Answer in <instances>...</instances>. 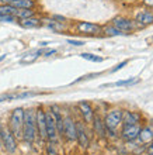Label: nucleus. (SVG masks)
<instances>
[{
	"mask_svg": "<svg viewBox=\"0 0 153 155\" xmlns=\"http://www.w3.org/2000/svg\"><path fill=\"white\" fill-rule=\"evenodd\" d=\"M101 33L104 34V35H107V37H117V35H124V33H122V31H120L118 28H115L113 24L103 27Z\"/></svg>",
	"mask_w": 153,
	"mask_h": 155,
	"instance_id": "21",
	"label": "nucleus"
},
{
	"mask_svg": "<svg viewBox=\"0 0 153 155\" xmlns=\"http://www.w3.org/2000/svg\"><path fill=\"white\" fill-rule=\"evenodd\" d=\"M13 7L16 8H28V10H34L37 6L35 0H16L11 3Z\"/></svg>",
	"mask_w": 153,
	"mask_h": 155,
	"instance_id": "19",
	"label": "nucleus"
},
{
	"mask_svg": "<svg viewBox=\"0 0 153 155\" xmlns=\"http://www.w3.org/2000/svg\"><path fill=\"white\" fill-rule=\"evenodd\" d=\"M138 140H139V143H142V144H149L153 140V127L152 126L142 127L141 131H139V134H138Z\"/></svg>",
	"mask_w": 153,
	"mask_h": 155,
	"instance_id": "17",
	"label": "nucleus"
},
{
	"mask_svg": "<svg viewBox=\"0 0 153 155\" xmlns=\"http://www.w3.org/2000/svg\"><path fill=\"white\" fill-rule=\"evenodd\" d=\"M0 23H17V18L13 14H6V16H0Z\"/></svg>",
	"mask_w": 153,
	"mask_h": 155,
	"instance_id": "25",
	"label": "nucleus"
},
{
	"mask_svg": "<svg viewBox=\"0 0 153 155\" xmlns=\"http://www.w3.org/2000/svg\"><path fill=\"white\" fill-rule=\"evenodd\" d=\"M101 27L100 24L91 23V21H77L76 23V31L83 34V35H98L101 34Z\"/></svg>",
	"mask_w": 153,
	"mask_h": 155,
	"instance_id": "7",
	"label": "nucleus"
},
{
	"mask_svg": "<svg viewBox=\"0 0 153 155\" xmlns=\"http://www.w3.org/2000/svg\"><path fill=\"white\" fill-rule=\"evenodd\" d=\"M37 138H38V134H37L35 109L28 107V109H24V123H23V137H21V140L28 144H32Z\"/></svg>",
	"mask_w": 153,
	"mask_h": 155,
	"instance_id": "1",
	"label": "nucleus"
},
{
	"mask_svg": "<svg viewBox=\"0 0 153 155\" xmlns=\"http://www.w3.org/2000/svg\"><path fill=\"white\" fill-rule=\"evenodd\" d=\"M35 16V10H28V8H16L14 12V17L17 18V21L28 18V17Z\"/></svg>",
	"mask_w": 153,
	"mask_h": 155,
	"instance_id": "20",
	"label": "nucleus"
},
{
	"mask_svg": "<svg viewBox=\"0 0 153 155\" xmlns=\"http://www.w3.org/2000/svg\"><path fill=\"white\" fill-rule=\"evenodd\" d=\"M45 124H46V141H48V143L58 144L61 137H59V134H58L56 123H55L53 114L49 111V109L45 111Z\"/></svg>",
	"mask_w": 153,
	"mask_h": 155,
	"instance_id": "4",
	"label": "nucleus"
},
{
	"mask_svg": "<svg viewBox=\"0 0 153 155\" xmlns=\"http://www.w3.org/2000/svg\"><path fill=\"white\" fill-rule=\"evenodd\" d=\"M17 23L20 24V27H23V28H25V30L40 28V27H42V18H40V17H37V16L28 17V18L20 20V21H17Z\"/></svg>",
	"mask_w": 153,
	"mask_h": 155,
	"instance_id": "14",
	"label": "nucleus"
},
{
	"mask_svg": "<svg viewBox=\"0 0 153 155\" xmlns=\"http://www.w3.org/2000/svg\"><path fill=\"white\" fill-rule=\"evenodd\" d=\"M143 4L148 6V7H152L153 8V0H143Z\"/></svg>",
	"mask_w": 153,
	"mask_h": 155,
	"instance_id": "31",
	"label": "nucleus"
},
{
	"mask_svg": "<svg viewBox=\"0 0 153 155\" xmlns=\"http://www.w3.org/2000/svg\"><path fill=\"white\" fill-rule=\"evenodd\" d=\"M4 58H6V55H0V61H3Z\"/></svg>",
	"mask_w": 153,
	"mask_h": 155,
	"instance_id": "33",
	"label": "nucleus"
},
{
	"mask_svg": "<svg viewBox=\"0 0 153 155\" xmlns=\"http://www.w3.org/2000/svg\"><path fill=\"white\" fill-rule=\"evenodd\" d=\"M45 111L42 106H38L35 109V123H37V134L38 138L42 141H46V124H45Z\"/></svg>",
	"mask_w": 153,
	"mask_h": 155,
	"instance_id": "6",
	"label": "nucleus"
},
{
	"mask_svg": "<svg viewBox=\"0 0 153 155\" xmlns=\"http://www.w3.org/2000/svg\"><path fill=\"white\" fill-rule=\"evenodd\" d=\"M16 0H0V4H11Z\"/></svg>",
	"mask_w": 153,
	"mask_h": 155,
	"instance_id": "32",
	"label": "nucleus"
},
{
	"mask_svg": "<svg viewBox=\"0 0 153 155\" xmlns=\"http://www.w3.org/2000/svg\"><path fill=\"white\" fill-rule=\"evenodd\" d=\"M111 24H113L115 28L120 30V31H122L124 34H126L128 31H132V30L135 28V21L129 20V18L122 17V16H118V17H115V18H113Z\"/></svg>",
	"mask_w": 153,
	"mask_h": 155,
	"instance_id": "10",
	"label": "nucleus"
},
{
	"mask_svg": "<svg viewBox=\"0 0 153 155\" xmlns=\"http://www.w3.org/2000/svg\"><path fill=\"white\" fill-rule=\"evenodd\" d=\"M146 151H148L149 155H153V140L149 143V145H148V148H146Z\"/></svg>",
	"mask_w": 153,
	"mask_h": 155,
	"instance_id": "29",
	"label": "nucleus"
},
{
	"mask_svg": "<svg viewBox=\"0 0 153 155\" xmlns=\"http://www.w3.org/2000/svg\"><path fill=\"white\" fill-rule=\"evenodd\" d=\"M141 123V114L135 111H124L122 113V126H131Z\"/></svg>",
	"mask_w": 153,
	"mask_h": 155,
	"instance_id": "18",
	"label": "nucleus"
},
{
	"mask_svg": "<svg viewBox=\"0 0 153 155\" xmlns=\"http://www.w3.org/2000/svg\"><path fill=\"white\" fill-rule=\"evenodd\" d=\"M42 25L48 27L49 30H52L55 33H61L66 28V23H59V21L53 20L52 17L51 18H42Z\"/></svg>",
	"mask_w": 153,
	"mask_h": 155,
	"instance_id": "16",
	"label": "nucleus"
},
{
	"mask_svg": "<svg viewBox=\"0 0 153 155\" xmlns=\"http://www.w3.org/2000/svg\"><path fill=\"white\" fill-rule=\"evenodd\" d=\"M0 140H2V145L7 152L14 154L17 151V138L11 134V131L8 130L7 126H3L0 131Z\"/></svg>",
	"mask_w": 153,
	"mask_h": 155,
	"instance_id": "5",
	"label": "nucleus"
},
{
	"mask_svg": "<svg viewBox=\"0 0 153 155\" xmlns=\"http://www.w3.org/2000/svg\"><path fill=\"white\" fill-rule=\"evenodd\" d=\"M77 109L80 111L83 123H84V124H90V123L93 121V118H94V114H96L94 107H93L91 103L87 102V100H80V102L77 103Z\"/></svg>",
	"mask_w": 153,
	"mask_h": 155,
	"instance_id": "9",
	"label": "nucleus"
},
{
	"mask_svg": "<svg viewBox=\"0 0 153 155\" xmlns=\"http://www.w3.org/2000/svg\"><path fill=\"white\" fill-rule=\"evenodd\" d=\"M141 128H142L141 123L131 124V126H122V130H121L122 140H125V141H133V140H136Z\"/></svg>",
	"mask_w": 153,
	"mask_h": 155,
	"instance_id": "12",
	"label": "nucleus"
},
{
	"mask_svg": "<svg viewBox=\"0 0 153 155\" xmlns=\"http://www.w3.org/2000/svg\"><path fill=\"white\" fill-rule=\"evenodd\" d=\"M80 57L86 61H90V62H103L104 61V58L98 57V55H94V54H89V52H83L80 54Z\"/></svg>",
	"mask_w": 153,
	"mask_h": 155,
	"instance_id": "22",
	"label": "nucleus"
},
{
	"mask_svg": "<svg viewBox=\"0 0 153 155\" xmlns=\"http://www.w3.org/2000/svg\"><path fill=\"white\" fill-rule=\"evenodd\" d=\"M122 113H124V110H121V109H111L103 118L107 133H110L111 135L117 134L118 127L122 124Z\"/></svg>",
	"mask_w": 153,
	"mask_h": 155,
	"instance_id": "3",
	"label": "nucleus"
},
{
	"mask_svg": "<svg viewBox=\"0 0 153 155\" xmlns=\"http://www.w3.org/2000/svg\"><path fill=\"white\" fill-rule=\"evenodd\" d=\"M124 2H133V0H124Z\"/></svg>",
	"mask_w": 153,
	"mask_h": 155,
	"instance_id": "34",
	"label": "nucleus"
},
{
	"mask_svg": "<svg viewBox=\"0 0 153 155\" xmlns=\"http://www.w3.org/2000/svg\"><path fill=\"white\" fill-rule=\"evenodd\" d=\"M136 79H133V78H129V79H125V81H118L113 85H108V86H126V85H132V83H136Z\"/></svg>",
	"mask_w": 153,
	"mask_h": 155,
	"instance_id": "24",
	"label": "nucleus"
},
{
	"mask_svg": "<svg viewBox=\"0 0 153 155\" xmlns=\"http://www.w3.org/2000/svg\"><path fill=\"white\" fill-rule=\"evenodd\" d=\"M23 123H24V109L23 107L13 109L8 117L7 127L17 140H21L23 137Z\"/></svg>",
	"mask_w": 153,
	"mask_h": 155,
	"instance_id": "2",
	"label": "nucleus"
},
{
	"mask_svg": "<svg viewBox=\"0 0 153 155\" xmlns=\"http://www.w3.org/2000/svg\"><path fill=\"white\" fill-rule=\"evenodd\" d=\"M68 44L73 45V47H81V45H84V41H81V40H68Z\"/></svg>",
	"mask_w": 153,
	"mask_h": 155,
	"instance_id": "27",
	"label": "nucleus"
},
{
	"mask_svg": "<svg viewBox=\"0 0 153 155\" xmlns=\"http://www.w3.org/2000/svg\"><path fill=\"white\" fill-rule=\"evenodd\" d=\"M126 64H128V61H126V59H125V61H122V62H120V64H118V65H115L113 68V69H111V72H117V71H120V69H122V68H124L125 65H126Z\"/></svg>",
	"mask_w": 153,
	"mask_h": 155,
	"instance_id": "28",
	"label": "nucleus"
},
{
	"mask_svg": "<svg viewBox=\"0 0 153 155\" xmlns=\"http://www.w3.org/2000/svg\"><path fill=\"white\" fill-rule=\"evenodd\" d=\"M153 24V12L152 10H143V12H139L136 16V20H135V25L138 27H146V25Z\"/></svg>",
	"mask_w": 153,
	"mask_h": 155,
	"instance_id": "13",
	"label": "nucleus"
},
{
	"mask_svg": "<svg viewBox=\"0 0 153 155\" xmlns=\"http://www.w3.org/2000/svg\"><path fill=\"white\" fill-rule=\"evenodd\" d=\"M62 137L73 143L76 141V120L70 114L63 116V134Z\"/></svg>",
	"mask_w": 153,
	"mask_h": 155,
	"instance_id": "8",
	"label": "nucleus"
},
{
	"mask_svg": "<svg viewBox=\"0 0 153 155\" xmlns=\"http://www.w3.org/2000/svg\"><path fill=\"white\" fill-rule=\"evenodd\" d=\"M76 141L83 148L87 147L90 141L87 130H86V124L83 121H80V120H76Z\"/></svg>",
	"mask_w": 153,
	"mask_h": 155,
	"instance_id": "11",
	"label": "nucleus"
},
{
	"mask_svg": "<svg viewBox=\"0 0 153 155\" xmlns=\"http://www.w3.org/2000/svg\"><path fill=\"white\" fill-rule=\"evenodd\" d=\"M52 54H56V49H46V51H44L45 57H51Z\"/></svg>",
	"mask_w": 153,
	"mask_h": 155,
	"instance_id": "30",
	"label": "nucleus"
},
{
	"mask_svg": "<svg viewBox=\"0 0 153 155\" xmlns=\"http://www.w3.org/2000/svg\"><path fill=\"white\" fill-rule=\"evenodd\" d=\"M16 7H13L11 4H0V16H6V14H13L14 16Z\"/></svg>",
	"mask_w": 153,
	"mask_h": 155,
	"instance_id": "23",
	"label": "nucleus"
},
{
	"mask_svg": "<svg viewBox=\"0 0 153 155\" xmlns=\"http://www.w3.org/2000/svg\"><path fill=\"white\" fill-rule=\"evenodd\" d=\"M58 144H53V143H48L46 145V152L48 155H58V148H56Z\"/></svg>",
	"mask_w": 153,
	"mask_h": 155,
	"instance_id": "26",
	"label": "nucleus"
},
{
	"mask_svg": "<svg viewBox=\"0 0 153 155\" xmlns=\"http://www.w3.org/2000/svg\"><path fill=\"white\" fill-rule=\"evenodd\" d=\"M91 124H93V130H94V133H96L98 137L104 138L105 135H107V128H105V126H104L103 118H101L98 114H94V118H93Z\"/></svg>",
	"mask_w": 153,
	"mask_h": 155,
	"instance_id": "15",
	"label": "nucleus"
}]
</instances>
